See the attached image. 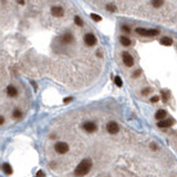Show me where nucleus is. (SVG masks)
Here are the masks:
<instances>
[{"label":"nucleus","instance_id":"f257e3e1","mask_svg":"<svg viewBox=\"0 0 177 177\" xmlns=\"http://www.w3.org/2000/svg\"><path fill=\"white\" fill-rule=\"evenodd\" d=\"M91 167H92V162H91L90 159H83L82 162L77 166L75 170H74V175L77 177L85 176L90 171Z\"/></svg>","mask_w":177,"mask_h":177},{"label":"nucleus","instance_id":"f03ea898","mask_svg":"<svg viewBox=\"0 0 177 177\" xmlns=\"http://www.w3.org/2000/svg\"><path fill=\"white\" fill-rule=\"evenodd\" d=\"M55 151L59 153V154H64V153H67L69 151V145L67 143H64V142H59L55 144Z\"/></svg>","mask_w":177,"mask_h":177},{"label":"nucleus","instance_id":"7ed1b4c3","mask_svg":"<svg viewBox=\"0 0 177 177\" xmlns=\"http://www.w3.org/2000/svg\"><path fill=\"white\" fill-rule=\"evenodd\" d=\"M84 42H85V44H87V45H89V47H93V45L96 43V38H95V36L92 34V33L85 34V37H84Z\"/></svg>","mask_w":177,"mask_h":177},{"label":"nucleus","instance_id":"20e7f679","mask_svg":"<svg viewBox=\"0 0 177 177\" xmlns=\"http://www.w3.org/2000/svg\"><path fill=\"white\" fill-rule=\"evenodd\" d=\"M123 62H124L125 65L132 67L134 64V59H133V57L130 54V53L124 52V53H123Z\"/></svg>","mask_w":177,"mask_h":177},{"label":"nucleus","instance_id":"39448f33","mask_svg":"<svg viewBox=\"0 0 177 177\" xmlns=\"http://www.w3.org/2000/svg\"><path fill=\"white\" fill-rule=\"evenodd\" d=\"M83 130L88 133H93L96 130V125L93 122H85L83 124Z\"/></svg>","mask_w":177,"mask_h":177},{"label":"nucleus","instance_id":"423d86ee","mask_svg":"<svg viewBox=\"0 0 177 177\" xmlns=\"http://www.w3.org/2000/svg\"><path fill=\"white\" fill-rule=\"evenodd\" d=\"M106 128H108V132L110 134H116L117 132H119V130H120L117 123H115V122H110L109 124H108V126H106Z\"/></svg>","mask_w":177,"mask_h":177},{"label":"nucleus","instance_id":"0eeeda50","mask_svg":"<svg viewBox=\"0 0 177 177\" xmlns=\"http://www.w3.org/2000/svg\"><path fill=\"white\" fill-rule=\"evenodd\" d=\"M173 124H174V120H171V119H169V120H160L158 122L157 126H159V127H169Z\"/></svg>","mask_w":177,"mask_h":177},{"label":"nucleus","instance_id":"6e6552de","mask_svg":"<svg viewBox=\"0 0 177 177\" xmlns=\"http://www.w3.org/2000/svg\"><path fill=\"white\" fill-rule=\"evenodd\" d=\"M51 12H52V14L54 16V17H58V18L62 17L63 13H64L63 8H61V7H53L51 9Z\"/></svg>","mask_w":177,"mask_h":177},{"label":"nucleus","instance_id":"1a4fd4ad","mask_svg":"<svg viewBox=\"0 0 177 177\" xmlns=\"http://www.w3.org/2000/svg\"><path fill=\"white\" fill-rule=\"evenodd\" d=\"M7 93H8L9 96L13 98V96H17V94H18V90L16 89L14 87H12V85H10V87H8V89H7Z\"/></svg>","mask_w":177,"mask_h":177},{"label":"nucleus","instance_id":"9d476101","mask_svg":"<svg viewBox=\"0 0 177 177\" xmlns=\"http://www.w3.org/2000/svg\"><path fill=\"white\" fill-rule=\"evenodd\" d=\"M73 40V36L71 34V33H65V34H63V37H62V42L63 43H65V44H68V43H70Z\"/></svg>","mask_w":177,"mask_h":177},{"label":"nucleus","instance_id":"9b49d317","mask_svg":"<svg viewBox=\"0 0 177 177\" xmlns=\"http://www.w3.org/2000/svg\"><path fill=\"white\" fill-rule=\"evenodd\" d=\"M159 43L163 45H170L173 43V40H171L169 37H163V38L159 40Z\"/></svg>","mask_w":177,"mask_h":177},{"label":"nucleus","instance_id":"f8f14e48","mask_svg":"<svg viewBox=\"0 0 177 177\" xmlns=\"http://www.w3.org/2000/svg\"><path fill=\"white\" fill-rule=\"evenodd\" d=\"M167 113H166L165 110H158L156 112V114H155V117H156L157 120H164V117H166Z\"/></svg>","mask_w":177,"mask_h":177},{"label":"nucleus","instance_id":"ddd939ff","mask_svg":"<svg viewBox=\"0 0 177 177\" xmlns=\"http://www.w3.org/2000/svg\"><path fill=\"white\" fill-rule=\"evenodd\" d=\"M159 33V31L156 30V29H149V30H146L145 32V37H155Z\"/></svg>","mask_w":177,"mask_h":177},{"label":"nucleus","instance_id":"4468645a","mask_svg":"<svg viewBox=\"0 0 177 177\" xmlns=\"http://www.w3.org/2000/svg\"><path fill=\"white\" fill-rule=\"evenodd\" d=\"M2 169H3V171L6 174H8V175H10L12 173V167L10 166V164H8V163H4L3 165H2Z\"/></svg>","mask_w":177,"mask_h":177},{"label":"nucleus","instance_id":"2eb2a0df","mask_svg":"<svg viewBox=\"0 0 177 177\" xmlns=\"http://www.w3.org/2000/svg\"><path fill=\"white\" fill-rule=\"evenodd\" d=\"M120 42H121V44H123L124 47H128L131 44V40L128 38H126V37H124V36L120 38Z\"/></svg>","mask_w":177,"mask_h":177},{"label":"nucleus","instance_id":"dca6fc26","mask_svg":"<svg viewBox=\"0 0 177 177\" xmlns=\"http://www.w3.org/2000/svg\"><path fill=\"white\" fill-rule=\"evenodd\" d=\"M164 3V0H152V6L154 8H160Z\"/></svg>","mask_w":177,"mask_h":177},{"label":"nucleus","instance_id":"f3484780","mask_svg":"<svg viewBox=\"0 0 177 177\" xmlns=\"http://www.w3.org/2000/svg\"><path fill=\"white\" fill-rule=\"evenodd\" d=\"M106 9H108V11H110V12H115L116 11V7L114 6V4H108V6H106Z\"/></svg>","mask_w":177,"mask_h":177},{"label":"nucleus","instance_id":"a211bd4d","mask_svg":"<svg viewBox=\"0 0 177 177\" xmlns=\"http://www.w3.org/2000/svg\"><path fill=\"white\" fill-rule=\"evenodd\" d=\"M74 22H75V24L79 26V27H81L83 24V21H82V19L80 18V17H75V18H74Z\"/></svg>","mask_w":177,"mask_h":177},{"label":"nucleus","instance_id":"6ab92c4d","mask_svg":"<svg viewBox=\"0 0 177 177\" xmlns=\"http://www.w3.org/2000/svg\"><path fill=\"white\" fill-rule=\"evenodd\" d=\"M21 115H22V113L18 109H16L13 111V117H16V119H19V117H21Z\"/></svg>","mask_w":177,"mask_h":177},{"label":"nucleus","instance_id":"aec40b11","mask_svg":"<svg viewBox=\"0 0 177 177\" xmlns=\"http://www.w3.org/2000/svg\"><path fill=\"white\" fill-rule=\"evenodd\" d=\"M91 18H92L94 21H101V20H102L101 16H99V14H95V13H91Z\"/></svg>","mask_w":177,"mask_h":177},{"label":"nucleus","instance_id":"412c9836","mask_svg":"<svg viewBox=\"0 0 177 177\" xmlns=\"http://www.w3.org/2000/svg\"><path fill=\"white\" fill-rule=\"evenodd\" d=\"M114 82H115V84L117 85V87H120V88L123 85L122 80H121V78H120V77H116V78H115V80H114Z\"/></svg>","mask_w":177,"mask_h":177},{"label":"nucleus","instance_id":"4be33fe9","mask_svg":"<svg viewBox=\"0 0 177 177\" xmlns=\"http://www.w3.org/2000/svg\"><path fill=\"white\" fill-rule=\"evenodd\" d=\"M122 30H123V31H125L126 33H130V32H131V29L128 28L127 26H123V27H122Z\"/></svg>","mask_w":177,"mask_h":177},{"label":"nucleus","instance_id":"5701e85b","mask_svg":"<svg viewBox=\"0 0 177 177\" xmlns=\"http://www.w3.org/2000/svg\"><path fill=\"white\" fill-rule=\"evenodd\" d=\"M36 177H45V175H44V173L42 170H39L38 173H37V176Z\"/></svg>","mask_w":177,"mask_h":177},{"label":"nucleus","instance_id":"b1692460","mask_svg":"<svg viewBox=\"0 0 177 177\" xmlns=\"http://www.w3.org/2000/svg\"><path fill=\"white\" fill-rule=\"evenodd\" d=\"M158 100H159L158 96H153V98L151 99V102H153V103H156V102H158Z\"/></svg>","mask_w":177,"mask_h":177},{"label":"nucleus","instance_id":"393cba45","mask_svg":"<svg viewBox=\"0 0 177 177\" xmlns=\"http://www.w3.org/2000/svg\"><path fill=\"white\" fill-rule=\"evenodd\" d=\"M148 92H149V89H145V90L142 91V94L143 95H146V94H148Z\"/></svg>","mask_w":177,"mask_h":177},{"label":"nucleus","instance_id":"a878e982","mask_svg":"<svg viewBox=\"0 0 177 177\" xmlns=\"http://www.w3.org/2000/svg\"><path fill=\"white\" fill-rule=\"evenodd\" d=\"M139 74H141V71H139V70H137V71H136L135 73L133 74V78H136V77H138Z\"/></svg>","mask_w":177,"mask_h":177},{"label":"nucleus","instance_id":"bb28decb","mask_svg":"<svg viewBox=\"0 0 177 177\" xmlns=\"http://www.w3.org/2000/svg\"><path fill=\"white\" fill-rule=\"evenodd\" d=\"M72 101V98H67L65 100H64V103H69V102Z\"/></svg>","mask_w":177,"mask_h":177},{"label":"nucleus","instance_id":"cd10ccee","mask_svg":"<svg viewBox=\"0 0 177 177\" xmlns=\"http://www.w3.org/2000/svg\"><path fill=\"white\" fill-rule=\"evenodd\" d=\"M163 99H164V101L167 100V93L166 92H163Z\"/></svg>","mask_w":177,"mask_h":177},{"label":"nucleus","instance_id":"c85d7f7f","mask_svg":"<svg viewBox=\"0 0 177 177\" xmlns=\"http://www.w3.org/2000/svg\"><path fill=\"white\" fill-rule=\"evenodd\" d=\"M17 2L19 4H24V0H17Z\"/></svg>","mask_w":177,"mask_h":177},{"label":"nucleus","instance_id":"c756f323","mask_svg":"<svg viewBox=\"0 0 177 177\" xmlns=\"http://www.w3.org/2000/svg\"><path fill=\"white\" fill-rule=\"evenodd\" d=\"M4 122V119H3V117L2 116H0V125H1L2 124V123Z\"/></svg>","mask_w":177,"mask_h":177}]
</instances>
